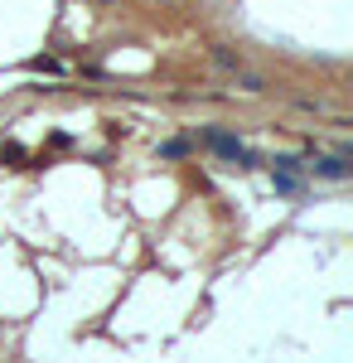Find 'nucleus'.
<instances>
[{
	"mask_svg": "<svg viewBox=\"0 0 353 363\" xmlns=\"http://www.w3.org/2000/svg\"><path fill=\"white\" fill-rule=\"evenodd\" d=\"M203 140L213 145L218 155H228V160H247V165H252V155H247V150H242L232 136H228V131H203Z\"/></svg>",
	"mask_w": 353,
	"mask_h": 363,
	"instance_id": "nucleus-1",
	"label": "nucleus"
},
{
	"mask_svg": "<svg viewBox=\"0 0 353 363\" xmlns=\"http://www.w3.org/2000/svg\"><path fill=\"white\" fill-rule=\"evenodd\" d=\"M320 174H329V179H344V174H349V160H325V165H320Z\"/></svg>",
	"mask_w": 353,
	"mask_h": 363,
	"instance_id": "nucleus-2",
	"label": "nucleus"
},
{
	"mask_svg": "<svg viewBox=\"0 0 353 363\" xmlns=\"http://www.w3.org/2000/svg\"><path fill=\"white\" fill-rule=\"evenodd\" d=\"M29 68H34V73H58V58H34Z\"/></svg>",
	"mask_w": 353,
	"mask_h": 363,
	"instance_id": "nucleus-3",
	"label": "nucleus"
},
{
	"mask_svg": "<svg viewBox=\"0 0 353 363\" xmlns=\"http://www.w3.org/2000/svg\"><path fill=\"white\" fill-rule=\"evenodd\" d=\"M0 160H10V165H20V160H25V150H20V145H5V150H0Z\"/></svg>",
	"mask_w": 353,
	"mask_h": 363,
	"instance_id": "nucleus-4",
	"label": "nucleus"
}]
</instances>
